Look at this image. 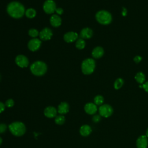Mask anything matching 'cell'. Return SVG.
Returning <instances> with one entry per match:
<instances>
[{"instance_id":"cell-8","label":"cell","mask_w":148,"mask_h":148,"mask_svg":"<svg viewBox=\"0 0 148 148\" xmlns=\"http://www.w3.org/2000/svg\"><path fill=\"white\" fill-rule=\"evenodd\" d=\"M41 45V41L39 39L33 38L31 39L28 43V47L29 50L32 51L38 50Z\"/></svg>"},{"instance_id":"cell-12","label":"cell","mask_w":148,"mask_h":148,"mask_svg":"<svg viewBox=\"0 0 148 148\" xmlns=\"http://www.w3.org/2000/svg\"><path fill=\"white\" fill-rule=\"evenodd\" d=\"M136 145L137 148H147L148 146V139L146 135L140 136L136 140Z\"/></svg>"},{"instance_id":"cell-15","label":"cell","mask_w":148,"mask_h":148,"mask_svg":"<svg viewBox=\"0 0 148 148\" xmlns=\"http://www.w3.org/2000/svg\"><path fill=\"white\" fill-rule=\"evenodd\" d=\"M69 110V105L66 102H61L58 106L57 112L60 114H66Z\"/></svg>"},{"instance_id":"cell-10","label":"cell","mask_w":148,"mask_h":148,"mask_svg":"<svg viewBox=\"0 0 148 148\" xmlns=\"http://www.w3.org/2000/svg\"><path fill=\"white\" fill-rule=\"evenodd\" d=\"M39 38L43 40H47L51 38L53 36L52 31L49 28H45L39 32Z\"/></svg>"},{"instance_id":"cell-28","label":"cell","mask_w":148,"mask_h":148,"mask_svg":"<svg viewBox=\"0 0 148 148\" xmlns=\"http://www.w3.org/2000/svg\"><path fill=\"white\" fill-rule=\"evenodd\" d=\"M7 130V125L4 123H0V134L4 133Z\"/></svg>"},{"instance_id":"cell-32","label":"cell","mask_w":148,"mask_h":148,"mask_svg":"<svg viewBox=\"0 0 148 148\" xmlns=\"http://www.w3.org/2000/svg\"><path fill=\"white\" fill-rule=\"evenodd\" d=\"M141 60H142V57L140 56H137L135 57L134 58V61L136 63H139V62H140Z\"/></svg>"},{"instance_id":"cell-33","label":"cell","mask_w":148,"mask_h":148,"mask_svg":"<svg viewBox=\"0 0 148 148\" xmlns=\"http://www.w3.org/2000/svg\"><path fill=\"white\" fill-rule=\"evenodd\" d=\"M142 88L146 91L148 92V82L143 83L142 85Z\"/></svg>"},{"instance_id":"cell-16","label":"cell","mask_w":148,"mask_h":148,"mask_svg":"<svg viewBox=\"0 0 148 148\" xmlns=\"http://www.w3.org/2000/svg\"><path fill=\"white\" fill-rule=\"evenodd\" d=\"M92 36V31L91 29L88 27L82 29L80 33V38H82L83 39H89L91 38Z\"/></svg>"},{"instance_id":"cell-6","label":"cell","mask_w":148,"mask_h":148,"mask_svg":"<svg viewBox=\"0 0 148 148\" xmlns=\"http://www.w3.org/2000/svg\"><path fill=\"white\" fill-rule=\"evenodd\" d=\"M99 115L103 117H110L113 112V108L111 106L108 104H105L101 105L98 109Z\"/></svg>"},{"instance_id":"cell-24","label":"cell","mask_w":148,"mask_h":148,"mask_svg":"<svg viewBox=\"0 0 148 148\" xmlns=\"http://www.w3.org/2000/svg\"><path fill=\"white\" fill-rule=\"evenodd\" d=\"M124 84V80L121 78L117 79L114 83V88L116 90H118Z\"/></svg>"},{"instance_id":"cell-3","label":"cell","mask_w":148,"mask_h":148,"mask_svg":"<svg viewBox=\"0 0 148 148\" xmlns=\"http://www.w3.org/2000/svg\"><path fill=\"white\" fill-rule=\"evenodd\" d=\"M30 70L32 73L35 76H42L47 71V65L43 61H37L31 65Z\"/></svg>"},{"instance_id":"cell-9","label":"cell","mask_w":148,"mask_h":148,"mask_svg":"<svg viewBox=\"0 0 148 148\" xmlns=\"http://www.w3.org/2000/svg\"><path fill=\"white\" fill-rule=\"evenodd\" d=\"M16 64L21 68L27 67L29 65V61L27 57L24 55H18L15 59Z\"/></svg>"},{"instance_id":"cell-17","label":"cell","mask_w":148,"mask_h":148,"mask_svg":"<svg viewBox=\"0 0 148 148\" xmlns=\"http://www.w3.org/2000/svg\"><path fill=\"white\" fill-rule=\"evenodd\" d=\"M61 22L62 20L61 17L57 14L52 15L50 18V23L51 25L54 27H58L60 26Z\"/></svg>"},{"instance_id":"cell-13","label":"cell","mask_w":148,"mask_h":148,"mask_svg":"<svg viewBox=\"0 0 148 148\" xmlns=\"http://www.w3.org/2000/svg\"><path fill=\"white\" fill-rule=\"evenodd\" d=\"M77 38H78V34L76 32H73V31L66 32L64 35V40L68 43L73 42L76 41V39H77Z\"/></svg>"},{"instance_id":"cell-11","label":"cell","mask_w":148,"mask_h":148,"mask_svg":"<svg viewBox=\"0 0 148 148\" xmlns=\"http://www.w3.org/2000/svg\"><path fill=\"white\" fill-rule=\"evenodd\" d=\"M57 110L56 108L52 106L46 107L44 110V114L47 118H53L57 116Z\"/></svg>"},{"instance_id":"cell-7","label":"cell","mask_w":148,"mask_h":148,"mask_svg":"<svg viewBox=\"0 0 148 148\" xmlns=\"http://www.w3.org/2000/svg\"><path fill=\"white\" fill-rule=\"evenodd\" d=\"M56 3L53 0H46L43 6V10L47 14L53 13L56 11Z\"/></svg>"},{"instance_id":"cell-30","label":"cell","mask_w":148,"mask_h":148,"mask_svg":"<svg viewBox=\"0 0 148 148\" xmlns=\"http://www.w3.org/2000/svg\"><path fill=\"white\" fill-rule=\"evenodd\" d=\"M5 105L0 101V113L3 112L5 109Z\"/></svg>"},{"instance_id":"cell-1","label":"cell","mask_w":148,"mask_h":148,"mask_svg":"<svg viewBox=\"0 0 148 148\" xmlns=\"http://www.w3.org/2000/svg\"><path fill=\"white\" fill-rule=\"evenodd\" d=\"M8 13L13 18H20L23 16L25 10L24 6L18 2H10L6 8Z\"/></svg>"},{"instance_id":"cell-14","label":"cell","mask_w":148,"mask_h":148,"mask_svg":"<svg viewBox=\"0 0 148 148\" xmlns=\"http://www.w3.org/2000/svg\"><path fill=\"white\" fill-rule=\"evenodd\" d=\"M84 109L86 113L92 115V114H94L97 112V107L95 103L89 102V103H86L84 105Z\"/></svg>"},{"instance_id":"cell-22","label":"cell","mask_w":148,"mask_h":148,"mask_svg":"<svg viewBox=\"0 0 148 148\" xmlns=\"http://www.w3.org/2000/svg\"><path fill=\"white\" fill-rule=\"evenodd\" d=\"M54 121L57 125H62L65 121V117L62 114L57 115L55 117Z\"/></svg>"},{"instance_id":"cell-37","label":"cell","mask_w":148,"mask_h":148,"mask_svg":"<svg viewBox=\"0 0 148 148\" xmlns=\"http://www.w3.org/2000/svg\"><path fill=\"white\" fill-rule=\"evenodd\" d=\"M0 80H1V76H0Z\"/></svg>"},{"instance_id":"cell-31","label":"cell","mask_w":148,"mask_h":148,"mask_svg":"<svg viewBox=\"0 0 148 148\" xmlns=\"http://www.w3.org/2000/svg\"><path fill=\"white\" fill-rule=\"evenodd\" d=\"M55 12L57 13V14H58L59 15H61V14H62L63 13L64 10H63V9L61 8H56Z\"/></svg>"},{"instance_id":"cell-23","label":"cell","mask_w":148,"mask_h":148,"mask_svg":"<svg viewBox=\"0 0 148 148\" xmlns=\"http://www.w3.org/2000/svg\"><path fill=\"white\" fill-rule=\"evenodd\" d=\"M85 46H86V42L83 39L79 38L77 39L75 43V46L76 47V48L81 50L84 49Z\"/></svg>"},{"instance_id":"cell-34","label":"cell","mask_w":148,"mask_h":148,"mask_svg":"<svg viewBox=\"0 0 148 148\" xmlns=\"http://www.w3.org/2000/svg\"><path fill=\"white\" fill-rule=\"evenodd\" d=\"M121 14H122V15L123 16H126V14H127V9L125 8H123V11H122Z\"/></svg>"},{"instance_id":"cell-27","label":"cell","mask_w":148,"mask_h":148,"mask_svg":"<svg viewBox=\"0 0 148 148\" xmlns=\"http://www.w3.org/2000/svg\"><path fill=\"white\" fill-rule=\"evenodd\" d=\"M5 105V106H6L8 108H12V107H13L14 106V102L13 99H9L6 101Z\"/></svg>"},{"instance_id":"cell-2","label":"cell","mask_w":148,"mask_h":148,"mask_svg":"<svg viewBox=\"0 0 148 148\" xmlns=\"http://www.w3.org/2000/svg\"><path fill=\"white\" fill-rule=\"evenodd\" d=\"M8 128L12 134L16 136H23L26 131L25 124L21 121L13 122L9 125Z\"/></svg>"},{"instance_id":"cell-26","label":"cell","mask_w":148,"mask_h":148,"mask_svg":"<svg viewBox=\"0 0 148 148\" xmlns=\"http://www.w3.org/2000/svg\"><path fill=\"white\" fill-rule=\"evenodd\" d=\"M39 33L36 29L32 28L28 31V35L32 38H36L39 35Z\"/></svg>"},{"instance_id":"cell-25","label":"cell","mask_w":148,"mask_h":148,"mask_svg":"<svg viewBox=\"0 0 148 148\" xmlns=\"http://www.w3.org/2000/svg\"><path fill=\"white\" fill-rule=\"evenodd\" d=\"M103 97L102 95H97L96 97H95L94 99V103L96 105H101L103 103Z\"/></svg>"},{"instance_id":"cell-29","label":"cell","mask_w":148,"mask_h":148,"mask_svg":"<svg viewBox=\"0 0 148 148\" xmlns=\"http://www.w3.org/2000/svg\"><path fill=\"white\" fill-rule=\"evenodd\" d=\"M92 120L94 123H98L101 120V116L98 115V114L97 115H94L92 117Z\"/></svg>"},{"instance_id":"cell-35","label":"cell","mask_w":148,"mask_h":148,"mask_svg":"<svg viewBox=\"0 0 148 148\" xmlns=\"http://www.w3.org/2000/svg\"><path fill=\"white\" fill-rule=\"evenodd\" d=\"M2 141H3V140H2V138L0 136V145L2 143Z\"/></svg>"},{"instance_id":"cell-5","label":"cell","mask_w":148,"mask_h":148,"mask_svg":"<svg viewBox=\"0 0 148 148\" xmlns=\"http://www.w3.org/2000/svg\"><path fill=\"white\" fill-rule=\"evenodd\" d=\"M95 68V62L92 58L85 59L82 63V71L85 75L91 74L94 72Z\"/></svg>"},{"instance_id":"cell-20","label":"cell","mask_w":148,"mask_h":148,"mask_svg":"<svg viewBox=\"0 0 148 148\" xmlns=\"http://www.w3.org/2000/svg\"><path fill=\"white\" fill-rule=\"evenodd\" d=\"M135 79L138 83L140 84H143L145 81V76L142 72H139L136 74Z\"/></svg>"},{"instance_id":"cell-36","label":"cell","mask_w":148,"mask_h":148,"mask_svg":"<svg viewBox=\"0 0 148 148\" xmlns=\"http://www.w3.org/2000/svg\"><path fill=\"white\" fill-rule=\"evenodd\" d=\"M146 136L147 137H148V128L147 129V131H146Z\"/></svg>"},{"instance_id":"cell-21","label":"cell","mask_w":148,"mask_h":148,"mask_svg":"<svg viewBox=\"0 0 148 148\" xmlns=\"http://www.w3.org/2000/svg\"><path fill=\"white\" fill-rule=\"evenodd\" d=\"M36 14V10L33 8H29L25 10V14L27 17L29 18H32L35 17Z\"/></svg>"},{"instance_id":"cell-18","label":"cell","mask_w":148,"mask_h":148,"mask_svg":"<svg viewBox=\"0 0 148 148\" xmlns=\"http://www.w3.org/2000/svg\"><path fill=\"white\" fill-rule=\"evenodd\" d=\"M92 131L90 125L87 124H84L81 126L79 130L80 134L83 136H88Z\"/></svg>"},{"instance_id":"cell-19","label":"cell","mask_w":148,"mask_h":148,"mask_svg":"<svg viewBox=\"0 0 148 148\" xmlns=\"http://www.w3.org/2000/svg\"><path fill=\"white\" fill-rule=\"evenodd\" d=\"M104 53V50L102 47L98 46L95 47L92 51V56L95 58H101Z\"/></svg>"},{"instance_id":"cell-4","label":"cell","mask_w":148,"mask_h":148,"mask_svg":"<svg viewBox=\"0 0 148 148\" xmlns=\"http://www.w3.org/2000/svg\"><path fill=\"white\" fill-rule=\"evenodd\" d=\"M97 21L103 25H108L112 21V17L111 14L106 10L98 11L95 15Z\"/></svg>"}]
</instances>
